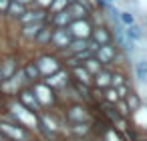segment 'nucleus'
Returning <instances> with one entry per match:
<instances>
[{"instance_id":"nucleus-33","label":"nucleus","mask_w":147,"mask_h":141,"mask_svg":"<svg viewBox=\"0 0 147 141\" xmlns=\"http://www.w3.org/2000/svg\"><path fill=\"white\" fill-rule=\"evenodd\" d=\"M73 2H75V0H73Z\"/></svg>"},{"instance_id":"nucleus-4","label":"nucleus","mask_w":147,"mask_h":141,"mask_svg":"<svg viewBox=\"0 0 147 141\" xmlns=\"http://www.w3.org/2000/svg\"><path fill=\"white\" fill-rule=\"evenodd\" d=\"M18 18H20L22 24H30V22H38V20H42L45 14H42V12H22Z\"/></svg>"},{"instance_id":"nucleus-29","label":"nucleus","mask_w":147,"mask_h":141,"mask_svg":"<svg viewBox=\"0 0 147 141\" xmlns=\"http://www.w3.org/2000/svg\"><path fill=\"white\" fill-rule=\"evenodd\" d=\"M121 79H123L121 75H115V77H113V85H121Z\"/></svg>"},{"instance_id":"nucleus-5","label":"nucleus","mask_w":147,"mask_h":141,"mask_svg":"<svg viewBox=\"0 0 147 141\" xmlns=\"http://www.w3.org/2000/svg\"><path fill=\"white\" fill-rule=\"evenodd\" d=\"M97 57H99V63H109L113 59V49L107 47V45H101L97 49Z\"/></svg>"},{"instance_id":"nucleus-10","label":"nucleus","mask_w":147,"mask_h":141,"mask_svg":"<svg viewBox=\"0 0 147 141\" xmlns=\"http://www.w3.org/2000/svg\"><path fill=\"white\" fill-rule=\"evenodd\" d=\"M135 71H137L139 83H145V79H147V63H145V61H139L137 67H135Z\"/></svg>"},{"instance_id":"nucleus-27","label":"nucleus","mask_w":147,"mask_h":141,"mask_svg":"<svg viewBox=\"0 0 147 141\" xmlns=\"http://www.w3.org/2000/svg\"><path fill=\"white\" fill-rule=\"evenodd\" d=\"M8 2H10V0H0V10H6L8 8Z\"/></svg>"},{"instance_id":"nucleus-15","label":"nucleus","mask_w":147,"mask_h":141,"mask_svg":"<svg viewBox=\"0 0 147 141\" xmlns=\"http://www.w3.org/2000/svg\"><path fill=\"white\" fill-rule=\"evenodd\" d=\"M95 40H97V45L101 47V45H109V34L101 28V30H97L95 32Z\"/></svg>"},{"instance_id":"nucleus-9","label":"nucleus","mask_w":147,"mask_h":141,"mask_svg":"<svg viewBox=\"0 0 147 141\" xmlns=\"http://www.w3.org/2000/svg\"><path fill=\"white\" fill-rule=\"evenodd\" d=\"M36 95H38V99H40L42 103H51V101H53V95L49 93V87H47V85H38V87H36Z\"/></svg>"},{"instance_id":"nucleus-17","label":"nucleus","mask_w":147,"mask_h":141,"mask_svg":"<svg viewBox=\"0 0 147 141\" xmlns=\"http://www.w3.org/2000/svg\"><path fill=\"white\" fill-rule=\"evenodd\" d=\"M22 101H24L26 105H30L32 109H34V107H38V101H36V97H34L32 93H22Z\"/></svg>"},{"instance_id":"nucleus-13","label":"nucleus","mask_w":147,"mask_h":141,"mask_svg":"<svg viewBox=\"0 0 147 141\" xmlns=\"http://www.w3.org/2000/svg\"><path fill=\"white\" fill-rule=\"evenodd\" d=\"M117 18L125 24V26H131V24H135V16L131 14V12H119L117 14Z\"/></svg>"},{"instance_id":"nucleus-20","label":"nucleus","mask_w":147,"mask_h":141,"mask_svg":"<svg viewBox=\"0 0 147 141\" xmlns=\"http://www.w3.org/2000/svg\"><path fill=\"white\" fill-rule=\"evenodd\" d=\"M85 49H87L85 38H79V40H75V43L71 45V51H75V53H81V51H85Z\"/></svg>"},{"instance_id":"nucleus-32","label":"nucleus","mask_w":147,"mask_h":141,"mask_svg":"<svg viewBox=\"0 0 147 141\" xmlns=\"http://www.w3.org/2000/svg\"><path fill=\"white\" fill-rule=\"evenodd\" d=\"M14 2H20V4H24V2H30V0H14Z\"/></svg>"},{"instance_id":"nucleus-23","label":"nucleus","mask_w":147,"mask_h":141,"mask_svg":"<svg viewBox=\"0 0 147 141\" xmlns=\"http://www.w3.org/2000/svg\"><path fill=\"white\" fill-rule=\"evenodd\" d=\"M75 75L79 77V81L89 83V73H87V71H83V69H75Z\"/></svg>"},{"instance_id":"nucleus-30","label":"nucleus","mask_w":147,"mask_h":141,"mask_svg":"<svg viewBox=\"0 0 147 141\" xmlns=\"http://www.w3.org/2000/svg\"><path fill=\"white\" fill-rule=\"evenodd\" d=\"M51 2H53V0H38V4H40V6H49Z\"/></svg>"},{"instance_id":"nucleus-22","label":"nucleus","mask_w":147,"mask_h":141,"mask_svg":"<svg viewBox=\"0 0 147 141\" xmlns=\"http://www.w3.org/2000/svg\"><path fill=\"white\" fill-rule=\"evenodd\" d=\"M38 73H40V71H38V67H36L34 63L26 67V77H28V79H36V77H38Z\"/></svg>"},{"instance_id":"nucleus-8","label":"nucleus","mask_w":147,"mask_h":141,"mask_svg":"<svg viewBox=\"0 0 147 141\" xmlns=\"http://www.w3.org/2000/svg\"><path fill=\"white\" fill-rule=\"evenodd\" d=\"M6 10H8V14H10V16H16V18H18V16L24 12V4L14 2V0H12V2H8V8H6Z\"/></svg>"},{"instance_id":"nucleus-21","label":"nucleus","mask_w":147,"mask_h":141,"mask_svg":"<svg viewBox=\"0 0 147 141\" xmlns=\"http://www.w3.org/2000/svg\"><path fill=\"white\" fill-rule=\"evenodd\" d=\"M87 69H89L91 73H99V71H101V65H99V61H95V59H87Z\"/></svg>"},{"instance_id":"nucleus-24","label":"nucleus","mask_w":147,"mask_h":141,"mask_svg":"<svg viewBox=\"0 0 147 141\" xmlns=\"http://www.w3.org/2000/svg\"><path fill=\"white\" fill-rule=\"evenodd\" d=\"M71 117H73V119H85V111L79 109V107H75V109L71 111Z\"/></svg>"},{"instance_id":"nucleus-19","label":"nucleus","mask_w":147,"mask_h":141,"mask_svg":"<svg viewBox=\"0 0 147 141\" xmlns=\"http://www.w3.org/2000/svg\"><path fill=\"white\" fill-rule=\"evenodd\" d=\"M67 2H69V0H55V2H51L49 6H51L53 12H61V10L67 6Z\"/></svg>"},{"instance_id":"nucleus-14","label":"nucleus","mask_w":147,"mask_h":141,"mask_svg":"<svg viewBox=\"0 0 147 141\" xmlns=\"http://www.w3.org/2000/svg\"><path fill=\"white\" fill-rule=\"evenodd\" d=\"M51 34H53V32H51L49 28H45V26H42V28L38 30V34H36V40H38V43H42V45H45V43H51Z\"/></svg>"},{"instance_id":"nucleus-12","label":"nucleus","mask_w":147,"mask_h":141,"mask_svg":"<svg viewBox=\"0 0 147 141\" xmlns=\"http://www.w3.org/2000/svg\"><path fill=\"white\" fill-rule=\"evenodd\" d=\"M125 36H127V38H131V40L135 43L137 38H141V28H139V26H135V24H131V26H127Z\"/></svg>"},{"instance_id":"nucleus-2","label":"nucleus","mask_w":147,"mask_h":141,"mask_svg":"<svg viewBox=\"0 0 147 141\" xmlns=\"http://www.w3.org/2000/svg\"><path fill=\"white\" fill-rule=\"evenodd\" d=\"M71 30L75 32V36L77 38H87L89 36V24L87 22H81V20H73V24H71Z\"/></svg>"},{"instance_id":"nucleus-1","label":"nucleus","mask_w":147,"mask_h":141,"mask_svg":"<svg viewBox=\"0 0 147 141\" xmlns=\"http://www.w3.org/2000/svg\"><path fill=\"white\" fill-rule=\"evenodd\" d=\"M51 40L57 45V47H67L71 43V30L67 28H57L53 34H51Z\"/></svg>"},{"instance_id":"nucleus-25","label":"nucleus","mask_w":147,"mask_h":141,"mask_svg":"<svg viewBox=\"0 0 147 141\" xmlns=\"http://www.w3.org/2000/svg\"><path fill=\"white\" fill-rule=\"evenodd\" d=\"M127 101H129V107H131V109H139V99H137L135 95H129Z\"/></svg>"},{"instance_id":"nucleus-28","label":"nucleus","mask_w":147,"mask_h":141,"mask_svg":"<svg viewBox=\"0 0 147 141\" xmlns=\"http://www.w3.org/2000/svg\"><path fill=\"white\" fill-rule=\"evenodd\" d=\"M107 139H109V141H121V139H119L115 133H107Z\"/></svg>"},{"instance_id":"nucleus-16","label":"nucleus","mask_w":147,"mask_h":141,"mask_svg":"<svg viewBox=\"0 0 147 141\" xmlns=\"http://www.w3.org/2000/svg\"><path fill=\"white\" fill-rule=\"evenodd\" d=\"M12 71H14V61H6L4 69L0 71V75H2V79H8V77L12 75Z\"/></svg>"},{"instance_id":"nucleus-26","label":"nucleus","mask_w":147,"mask_h":141,"mask_svg":"<svg viewBox=\"0 0 147 141\" xmlns=\"http://www.w3.org/2000/svg\"><path fill=\"white\" fill-rule=\"evenodd\" d=\"M107 99H109V101H117V99H119L117 91H107Z\"/></svg>"},{"instance_id":"nucleus-7","label":"nucleus","mask_w":147,"mask_h":141,"mask_svg":"<svg viewBox=\"0 0 147 141\" xmlns=\"http://www.w3.org/2000/svg\"><path fill=\"white\" fill-rule=\"evenodd\" d=\"M2 131L6 133V135H10V137H14V139H18V141H24L26 139V135L20 131V129H16V127H12V125H2Z\"/></svg>"},{"instance_id":"nucleus-31","label":"nucleus","mask_w":147,"mask_h":141,"mask_svg":"<svg viewBox=\"0 0 147 141\" xmlns=\"http://www.w3.org/2000/svg\"><path fill=\"white\" fill-rule=\"evenodd\" d=\"M125 93H127V89H125V87H121V89H119V95H121V97H125Z\"/></svg>"},{"instance_id":"nucleus-6","label":"nucleus","mask_w":147,"mask_h":141,"mask_svg":"<svg viewBox=\"0 0 147 141\" xmlns=\"http://www.w3.org/2000/svg\"><path fill=\"white\" fill-rule=\"evenodd\" d=\"M42 28V22L38 20V22H30V24H24V30H22V36H26V38H32V36H36L38 34V30Z\"/></svg>"},{"instance_id":"nucleus-18","label":"nucleus","mask_w":147,"mask_h":141,"mask_svg":"<svg viewBox=\"0 0 147 141\" xmlns=\"http://www.w3.org/2000/svg\"><path fill=\"white\" fill-rule=\"evenodd\" d=\"M97 85H99V87H105V85H109V73H105V71H99V73H97Z\"/></svg>"},{"instance_id":"nucleus-3","label":"nucleus","mask_w":147,"mask_h":141,"mask_svg":"<svg viewBox=\"0 0 147 141\" xmlns=\"http://www.w3.org/2000/svg\"><path fill=\"white\" fill-rule=\"evenodd\" d=\"M12 111H14V115H16V117H20L24 123H30V125H34V123H36V119H34L32 115H28V113H26V109H24L22 105H12Z\"/></svg>"},{"instance_id":"nucleus-11","label":"nucleus","mask_w":147,"mask_h":141,"mask_svg":"<svg viewBox=\"0 0 147 141\" xmlns=\"http://www.w3.org/2000/svg\"><path fill=\"white\" fill-rule=\"evenodd\" d=\"M55 14H57V16H55V24H57V26H63V24L71 22V16H69L67 10H61V12H55Z\"/></svg>"}]
</instances>
